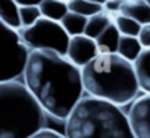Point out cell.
<instances>
[{
  "mask_svg": "<svg viewBox=\"0 0 150 138\" xmlns=\"http://www.w3.org/2000/svg\"><path fill=\"white\" fill-rule=\"evenodd\" d=\"M143 46L140 44L138 37H127V35H121L119 40V46H118V54L121 57H124L125 60L134 63L138 56L143 51Z\"/></svg>",
  "mask_w": 150,
  "mask_h": 138,
  "instance_id": "14",
  "label": "cell"
},
{
  "mask_svg": "<svg viewBox=\"0 0 150 138\" xmlns=\"http://www.w3.org/2000/svg\"><path fill=\"white\" fill-rule=\"evenodd\" d=\"M112 22H113V19H112V16H110L108 12H100V13H97V15L88 18L84 35H87V37L96 40Z\"/></svg>",
  "mask_w": 150,
  "mask_h": 138,
  "instance_id": "16",
  "label": "cell"
},
{
  "mask_svg": "<svg viewBox=\"0 0 150 138\" xmlns=\"http://www.w3.org/2000/svg\"><path fill=\"white\" fill-rule=\"evenodd\" d=\"M99 49L96 44V40L87 37V35H78V37H71L66 57L78 68H84L91 60H94L99 56Z\"/></svg>",
  "mask_w": 150,
  "mask_h": 138,
  "instance_id": "7",
  "label": "cell"
},
{
  "mask_svg": "<svg viewBox=\"0 0 150 138\" xmlns=\"http://www.w3.org/2000/svg\"><path fill=\"white\" fill-rule=\"evenodd\" d=\"M83 84L87 96L106 100L116 106L134 103L140 87L134 63L118 53L99 54L81 69Z\"/></svg>",
  "mask_w": 150,
  "mask_h": 138,
  "instance_id": "2",
  "label": "cell"
},
{
  "mask_svg": "<svg viewBox=\"0 0 150 138\" xmlns=\"http://www.w3.org/2000/svg\"><path fill=\"white\" fill-rule=\"evenodd\" d=\"M121 15H125V16L137 21L140 25H147V24H150V5L147 2L125 0V3L121 9Z\"/></svg>",
  "mask_w": 150,
  "mask_h": 138,
  "instance_id": "11",
  "label": "cell"
},
{
  "mask_svg": "<svg viewBox=\"0 0 150 138\" xmlns=\"http://www.w3.org/2000/svg\"><path fill=\"white\" fill-rule=\"evenodd\" d=\"M19 18H21V27L28 28V27H33L43 16L38 6H24V8H19Z\"/></svg>",
  "mask_w": 150,
  "mask_h": 138,
  "instance_id": "19",
  "label": "cell"
},
{
  "mask_svg": "<svg viewBox=\"0 0 150 138\" xmlns=\"http://www.w3.org/2000/svg\"><path fill=\"white\" fill-rule=\"evenodd\" d=\"M121 40V32L118 31L115 22H112L97 38L96 44L100 54H115L118 53V46Z\"/></svg>",
  "mask_w": 150,
  "mask_h": 138,
  "instance_id": "9",
  "label": "cell"
},
{
  "mask_svg": "<svg viewBox=\"0 0 150 138\" xmlns=\"http://www.w3.org/2000/svg\"><path fill=\"white\" fill-rule=\"evenodd\" d=\"M33 138H66V137H65V134H60V132H57V131L44 128V129H41L38 134H35Z\"/></svg>",
  "mask_w": 150,
  "mask_h": 138,
  "instance_id": "22",
  "label": "cell"
},
{
  "mask_svg": "<svg viewBox=\"0 0 150 138\" xmlns=\"http://www.w3.org/2000/svg\"><path fill=\"white\" fill-rule=\"evenodd\" d=\"M30 53L31 51L24 44L19 31L0 21V82L22 78Z\"/></svg>",
  "mask_w": 150,
  "mask_h": 138,
  "instance_id": "5",
  "label": "cell"
},
{
  "mask_svg": "<svg viewBox=\"0 0 150 138\" xmlns=\"http://www.w3.org/2000/svg\"><path fill=\"white\" fill-rule=\"evenodd\" d=\"M38 8L43 18L56 22H60L69 12L68 2H65V0H43V3Z\"/></svg>",
  "mask_w": 150,
  "mask_h": 138,
  "instance_id": "12",
  "label": "cell"
},
{
  "mask_svg": "<svg viewBox=\"0 0 150 138\" xmlns=\"http://www.w3.org/2000/svg\"><path fill=\"white\" fill-rule=\"evenodd\" d=\"M68 8H69V12L78 13L86 18H91V16L103 12V9H105L103 6L96 5V3L90 2V0H69Z\"/></svg>",
  "mask_w": 150,
  "mask_h": 138,
  "instance_id": "17",
  "label": "cell"
},
{
  "mask_svg": "<svg viewBox=\"0 0 150 138\" xmlns=\"http://www.w3.org/2000/svg\"><path fill=\"white\" fill-rule=\"evenodd\" d=\"M132 2H147V0H132Z\"/></svg>",
  "mask_w": 150,
  "mask_h": 138,
  "instance_id": "25",
  "label": "cell"
},
{
  "mask_svg": "<svg viewBox=\"0 0 150 138\" xmlns=\"http://www.w3.org/2000/svg\"><path fill=\"white\" fill-rule=\"evenodd\" d=\"M0 21L16 31L22 28L19 18V6L15 0H0Z\"/></svg>",
  "mask_w": 150,
  "mask_h": 138,
  "instance_id": "13",
  "label": "cell"
},
{
  "mask_svg": "<svg viewBox=\"0 0 150 138\" xmlns=\"http://www.w3.org/2000/svg\"><path fill=\"white\" fill-rule=\"evenodd\" d=\"M66 138H135L129 116L113 103L84 96L65 119Z\"/></svg>",
  "mask_w": 150,
  "mask_h": 138,
  "instance_id": "3",
  "label": "cell"
},
{
  "mask_svg": "<svg viewBox=\"0 0 150 138\" xmlns=\"http://www.w3.org/2000/svg\"><path fill=\"white\" fill-rule=\"evenodd\" d=\"M90 2H93V3H96V5H100V6H105L108 0H90Z\"/></svg>",
  "mask_w": 150,
  "mask_h": 138,
  "instance_id": "24",
  "label": "cell"
},
{
  "mask_svg": "<svg viewBox=\"0 0 150 138\" xmlns=\"http://www.w3.org/2000/svg\"><path fill=\"white\" fill-rule=\"evenodd\" d=\"M113 22L118 28V31L121 32V35H127V37H138L140 31L143 28V25H140L137 21L125 16V15H116L113 18Z\"/></svg>",
  "mask_w": 150,
  "mask_h": 138,
  "instance_id": "18",
  "label": "cell"
},
{
  "mask_svg": "<svg viewBox=\"0 0 150 138\" xmlns=\"http://www.w3.org/2000/svg\"><path fill=\"white\" fill-rule=\"evenodd\" d=\"M87 21L88 18L86 16H81L74 12H68V15L60 21V25L63 27V30L68 32L69 37H78V35H84Z\"/></svg>",
  "mask_w": 150,
  "mask_h": 138,
  "instance_id": "15",
  "label": "cell"
},
{
  "mask_svg": "<svg viewBox=\"0 0 150 138\" xmlns=\"http://www.w3.org/2000/svg\"><path fill=\"white\" fill-rule=\"evenodd\" d=\"M124 3H125V0H108L106 2V5L103 6L105 9H106V12L109 13V15H119L121 13V9H122V6H124Z\"/></svg>",
  "mask_w": 150,
  "mask_h": 138,
  "instance_id": "20",
  "label": "cell"
},
{
  "mask_svg": "<svg viewBox=\"0 0 150 138\" xmlns=\"http://www.w3.org/2000/svg\"><path fill=\"white\" fill-rule=\"evenodd\" d=\"M138 40H140V44L143 46V49H150V24L143 25Z\"/></svg>",
  "mask_w": 150,
  "mask_h": 138,
  "instance_id": "21",
  "label": "cell"
},
{
  "mask_svg": "<svg viewBox=\"0 0 150 138\" xmlns=\"http://www.w3.org/2000/svg\"><path fill=\"white\" fill-rule=\"evenodd\" d=\"M19 35L30 51L49 50L66 56L68 44L71 37L63 30L60 22L40 18L33 27L21 28Z\"/></svg>",
  "mask_w": 150,
  "mask_h": 138,
  "instance_id": "6",
  "label": "cell"
},
{
  "mask_svg": "<svg viewBox=\"0 0 150 138\" xmlns=\"http://www.w3.org/2000/svg\"><path fill=\"white\" fill-rule=\"evenodd\" d=\"M22 81L41 109L59 120L71 115L86 93L81 68L49 50L30 53Z\"/></svg>",
  "mask_w": 150,
  "mask_h": 138,
  "instance_id": "1",
  "label": "cell"
},
{
  "mask_svg": "<svg viewBox=\"0 0 150 138\" xmlns=\"http://www.w3.org/2000/svg\"><path fill=\"white\" fill-rule=\"evenodd\" d=\"M134 69L140 91L150 94V49H144L138 59L134 62Z\"/></svg>",
  "mask_w": 150,
  "mask_h": 138,
  "instance_id": "10",
  "label": "cell"
},
{
  "mask_svg": "<svg viewBox=\"0 0 150 138\" xmlns=\"http://www.w3.org/2000/svg\"><path fill=\"white\" fill-rule=\"evenodd\" d=\"M44 113L24 81L0 82V138H33L44 129Z\"/></svg>",
  "mask_w": 150,
  "mask_h": 138,
  "instance_id": "4",
  "label": "cell"
},
{
  "mask_svg": "<svg viewBox=\"0 0 150 138\" xmlns=\"http://www.w3.org/2000/svg\"><path fill=\"white\" fill-rule=\"evenodd\" d=\"M18 3L19 8H24V6H40L43 3V0H15Z\"/></svg>",
  "mask_w": 150,
  "mask_h": 138,
  "instance_id": "23",
  "label": "cell"
},
{
  "mask_svg": "<svg viewBox=\"0 0 150 138\" xmlns=\"http://www.w3.org/2000/svg\"><path fill=\"white\" fill-rule=\"evenodd\" d=\"M128 116L135 138H150V94L140 96L131 104Z\"/></svg>",
  "mask_w": 150,
  "mask_h": 138,
  "instance_id": "8",
  "label": "cell"
},
{
  "mask_svg": "<svg viewBox=\"0 0 150 138\" xmlns=\"http://www.w3.org/2000/svg\"><path fill=\"white\" fill-rule=\"evenodd\" d=\"M147 3H149V5H150V0H147Z\"/></svg>",
  "mask_w": 150,
  "mask_h": 138,
  "instance_id": "26",
  "label": "cell"
},
{
  "mask_svg": "<svg viewBox=\"0 0 150 138\" xmlns=\"http://www.w3.org/2000/svg\"><path fill=\"white\" fill-rule=\"evenodd\" d=\"M65 2H69V0H65Z\"/></svg>",
  "mask_w": 150,
  "mask_h": 138,
  "instance_id": "27",
  "label": "cell"
}]
</instances>
